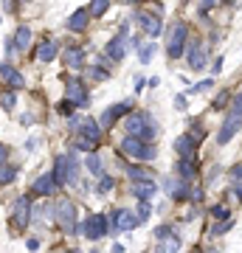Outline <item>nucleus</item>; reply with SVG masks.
I'll use <instances>...</instances> for the list:
<instances>
[{
  "label": "nucleus",
  "instance_id": "nucleus-1",
  "mask_svg": "<svg viewBox=\"0 0 242 253\" xmlns=\"http://www.w3.org/2000/svg\"><path fill=\"white\" fill-rule=\"evenodd\" d=\"M124 132L133 135V138H141L146 144H152L155 138H158V121H155V116L146 113V110H133V113L124 118Z\"/></svg>",
  "mask_w": 242,
  "mask_h": 253
},
{
  "label": "nucleus",
  "instance_id": "nucleus-2",
  "mask_svg": "<svg viewBox=\"0 0 242 253\" xmlns=\"http://www.w3.org/2000/svg\"><path fill=\"white\" fill-rule=\"evenodd\" d=\"M121 155H127L130 161L135 163H152L155 161V146L152 144H146V141H141V138H133V135H127L124 141H121Z\"/></svg>",
  "mask_w": 242,
  "mask_h": 253
},
{
  "label": "nucleus",
  "instance_id": "nucleus-3",
  "mask_svg": "<svg viewBox=\"0 0 242 253\" xmlns=\"http://www.w3.org/2000/svg\"><path fill=\"white\" fill-rule=\"evenodd\" d=\"M54 177L59 186H76L79 183V161H76V155H56Z\"/></svg>",
  "mask_w": 242,
  "mask_h": 253
},
{
  "label": "nucleus",
  "instance_id": "nucleus-4",
  "mask_svg": "<svg viewBox=\"0 0 242 253\" xmlns=\"http://www.w3.org/2000/svg\"><path fill=\"white\" fill-rule=\"evenodd\" d=\"M54 222L62 228L65 234H79L82 231V225H76V206L68 197L54 203Z\"/></svg>",
  "mask_w": 242,
  "mask_h": 253
},
{
  "label": "nucleus",
  "instance_id": "nucleus-5",
  "mask_svg": "<svg viewBox=\"0 0 242 253\" xmlns=\"http://www.w3.org/2000/svg\"><path fill=\"white\" fill-rule=\"evenodd\" d=\"M186 45H189V26L186 23H175L166 34V54L169 59H180L186 54Z\"/></svg>",
  "mask_w": 242,
  "mask_h": 253
},
{
  "label": "nucleus",
  "instance_id": "nucleus-6",
  "mask_svg": "<svg viewBox=\"0 0 242 253\" xmlns=\"http://www.w3.org/2000/svg\"><path fill=\"white\" fill-rule=\"evenodd\" d=\"M186 65L192 71H206L208 65V51H206V42L200 37H192L186 45Z\"/></svg>",
  "mask_w": 242,
  "mask_h": 253
},
{
  "label": "nucleus",
  "instance_id": "nucleus-7",
  "mask_svg": "<svg viewBox=\"0 0 242 253\" xmlns=\"http://www.w3.org/2000/svg\"><path fill=\"white\" fill-rule=\"evenodd\" d=\"M82 234L88 236V239H104V236L110 234V222L104 214H90L88 219H85V225H82Z\"/></svg>",
  "mask_w": 242,
  "mask_h": 253
},
{
  "label": "nucleus",
  "instance_id": "nucleus-8",
  "mask_svg": "<svg viewBox=\"0 0 242 253\" xmlns=\"http://www.w3.org/2000/svg\"><path fill=\"white\" fill-rule=\"evenodd\" d=\"M31 214H34V211H31V197L23 194V197L14 200V208H11V222H14L17 231H23L26 225H31Z\"/></svg>",
  "mask_w": 242,
  "mask_h": 253
},
{
  "label": "nucleus",
  "instance_id": "nucleus-9",
  "mask_svg": "<svg viewBox=\"0 0 242 253\" xmlns=\"http://www.w3.org/2000/svg\"><path fill=\"white\" fill-rule=\"evenodd\" d=\"M135 225H141V222H138V217H135L133 211H127V208H116V211L110 214V231H113V234L133 231Z\"/></svg>",
  "mask_w": 242,
  "mask_h": 253
},
{
  "label": "nucleus",
  "instance_id": "nucleus-10",
  "mask_svg": "<svg viewBox=\"0 0 242 253\" xmlns=\"http://www.w3.org/2000/svg\"><path fill=\"white\" fill-rule=\"evenodd\" d=\"M65 99L73 101L76 107H88V104H90L88 84H85L82 79H71V82H68V87H65Z\"/></svg>",
  "mask_w": 242,
  "mask_h": 253
},
{
  "label": "nucleus",
  "instance_id": "nucleus-11",
  "mask_svg": "<svg viewBox=\"0 0 242 253\" xmlns=\"http://www.w3.org/2000/svg\"><path fill=\"white\" fill-rule=\"evenodd\" d=\"M133 113V101H118V104H113V107H107V113L99 118L101 129H113V124H116L118 118H127Z\"/></svg>",
  "mask_w": 242,
  "mask_h": 253
},
{
  "label": "nucleus",
  "instance_id": "nucleus-12",
  "mask_svg": "<svg viewBox=\"0 0 242 253\" xmlns=\"http://www.w3.org/2000/svg\"><path fill=\"white\" fill-rule=\"evenodd\" d=\"M0 79H3V84H6L9 90H23V87H26V76H23L11 62L0 65Z\"/></svg>",
  "mask_w": 242,
  "mask_h": 253
},
{
  "label": "nucleus",
  "instance_id": "nucleus-13",
  "mask_svg": "<svg viewBox=\"0 0 242 253\" xmlns=\"http://www.w3.org/2000/svg\"><path fill=\"white\" fill-rule=\"evenodd\" d=\"M135 23H138V28H141L144 34H149V37H158L161 28H163L161 17H155L149 11H138V14H135Z\"/></svg>",
  "mask_w": 242,
  "mask_h": 253
},
{
  "label": "nucleus",
  "instance_id": "nucleus-14",
  "mask_svg": "<svg viewBox=\"0 0 242 253\" xmlns=\"http://www.w3.org/2000/svg\"><path fill=\"white\" fill-rule=\"evenodd\" d=\"M242 129V118H237V116H228L223 121V126H220V132H217V144L220 146H225L228 141H231L237 132Z\"/></svg>",
  "mask_w": 242,
  "mask_h": 253
},
{
  "label": "nucleus",
  "instance_id": "nucleus-15",
  "mask_svg": "<svg viewBox=\"0 0 242 253\" xmlns=\"http://www.w3.org/2000/svg\"><path fill=\"white\" fill-rule=\"evenodd\" d=\"M59 189V183H56L54 172L48 174H40L34 180V186H31V194H40V197H48V194H54V191Z\"/></svg>",
  "mask_w": 242,
  "mask_h": 253
},
{
  "label": "nucleus",
  "instance_id": "nucleus-16",
  "mask_svg": "<svg viewBox=\"0 0 242 253\" xmlns=\"http://www.w3.org/2000/svg\"><path fill=\"white\" fill-rule=\"evenodd\" d=\"M175 152L180 155V161H194V158H197V144L183 132V135L175 138Z\"/></svg>",
  "mask_w": 242,
  "mask_h": 253
},
{
  "label": "nucleus",
  "instance_id": "nucleus-17",
  "mask_svg": "<svg viewBox=\"0 0 242 253\" xmlns=\"http://www.w3.org/2000/svg\"><path fill=\"white\" fill-rule=\"evenodd\" d=\"M163 186H166V191H169V197L178 200V203L180 200H189V194H192V191H189V183L180 180V177H169Z\"/></svg>",
  "mask_w": 242,
  "mask_h": 253
},
{
  "label": "nucleus",
  "instance_id": "nucleus-18",
  "mask_svg": "<svg viewBox=\"0 0 242 253\" xmlns=\"http://www.w3.org/2000/svg\"><path fill=\"white\" fill-rule=\"evenodd\" d=\"M88 23H90V11L88 9H79V11H73L71 17L65 20V28H68V31H76V34H82V31L88 28Z\"/></svg>",
  "mask_w": 242,
  "mask_h": 253
},
{
  "label": "nucleus",
  "instance_id": "nucleus-19",
  "mask_svg": "<svg viewBox=\"0 0 242 253\" xmlns=\"http://www.w3.org/2000/svg\"><path fill=\"white\" fill-rule=\"evenodd\" d=\"M76 135H85V138H93V141H101V135H104V129H101V124L96 121V118L85 116L82 118V126Z\"/></svg>",
  "mask_w": 242,
  "mask_h": 253
},
{
  "label": "nucleus",
  "instance_id": "nucleus-20",
  "mask_svg": "<svg viewBox=\"0 0 242 253\" xmlns=\"http://www.w3.org/2000/svg\"><path fill=\"white\" fill-rule=\"evenodd\" d=\"M65 65L71 68V71H79V68H85V51H82L79 45H68L62 54Z\"/></svg>",
  "mask_w": 242,
  "mask_h": 253
},
{
  "label": "nucleus",
  "instance_id": "nucleus-21",
  "mask_svg": "<svg viewBox=\"0 0 242 253\" xmlns=\"http://www.w3.org/2000/svg\"><path fill=\"white\" fill-rule=\"evenodd\" d=\"M183 242H180L178 234H169V236H161L158 245H155V253H180Z\"/></svg>",
  "mask_w": 242,
  "mask_h": 253
},
{
  "label": "nucleus",
  "instance_id": "nucleus-22",
  "mask_svg": "<svg viewBox=\"0 0 242 253\" xmlns=\"http://www.w3.org/2000/svg\"><path fill=\"white\" fill-rule=\"evenodd\" d=\"M124 54H127L124 37H121V34L113 37V40L107 42V59H110V62H121V59H124Z\"/></svg>",
  "mask_w": 242,
  "mask_h": 253
},
{
  "label": "nucleus",
  "instance_id": "nucleus-23",
  "mask_svg": "<svg viewBox=\"0 0 242 253\" xmlns=\"http://www.w3.org/2000/svg\"><path fill=\"white\" fill-rule=\"evenodd\" d=\"M133 194L138 200H149L158 194V183L155 180H144V183H133Z\"/></svg>",
  "mask_w": 242,
  "mask_h": 253
},
{
  "label": "nucleus",
  "instance_id": "nucleus-24",
  "mask_svg": "<svg viewBox=\"0 0 242 253\" xmlns=\"http://www.w3.org/2000/svg\"><path fill=\"white\" fill-rule=\"evenodd\" d=\"M56 54H59V48H56L54 40H43V42L37 45V59H40V62H51Z\"/></svg>",
  "mask_w": 242,
  "mask_h": 253
},
{
  "label": "nucleus",
  "instance_id": "nucleus-25",
  "mask_svg": "<svg viewBox=\"0 0 242 253\" xmlns=\"http://www.w3.org/2000/svg\"><path fill=\"white\" fill-rule=\"evenodd\" d=\"M124 172H127V177L133 183H144V180H155V174L149 172V169H144V166H124Z\"/></svg>",
  "mask_w": 242,
  "mask_h": 253
},
{
  "label": "nucleus",
  "instance_id": "nucleus-26",
  "mask_svg": "<svg viewBox=\"0 0 242 253\" xmlns=\"http://www.w3.org/2000/svg\"><path fill=\"white\" fill-rule=\"evenodd\" d=\"M178 177L180 180H197V166H194V161H178Z\"/></svg>",
  "mask_w": 242,
  "mask_h": 253
},
{
  "label": "nucleus",
  "instance_id": "nucleus-27",
  "mask_svg": "<svg viewBox=\"0 0 242 253\" xmlns=\"http://www.w3.org/2000/svg\"><path fill=\"white\" fill-rule=\"evenodd\" d=\"M28 45H31V28L20 26L17 34H14V48H17V51H26Z\"/></svg>",
  "mask_w": 242,
  "mask_h": 253
},
{
  "label": "nucleus",
  "instance_id": "nucleus-28",
  "mask_svg": "<svg viewBox=\"0 0 242 253\" xmlns=\"http://www.w3.org/2000/svg\"><path fill=\"white\" fill-rule=\"evenodd\" d=\"M73 146H76V149H82V152L93 155V152H96V146H99V141H93V138H85V135H76V138H73Z\"/></svg>",
  "mask_w": 242,
  "mask_h": 253
},
{
  "label": "nucleus",
  "instance_id": "nucleus-29",
  "mask_svg": "<svg viewBox=\"0 0 242 253\" xmlns=\"http://www.w3.org/2000/svg\"><path fill=\"white\" fill-rule=\"evenodd\" d=\"M14 177H17V166H11V163H0V186H9Z\"/></svg>",
  "mask_w": 242,
  "mask_h": 253
},
{
  "label": "nucleus",
  "instance_id": "nucleus-30",
  "mask_svg": "<svg viewBox=\"0 0 242 253\" xmlns=\"http://www.w3.org/2000/svg\"><path fill=\"white\" fill-rule=\"evenodd\" d=\"M155 51H158V45H155V42H144V45L138 48V62L149 65V59L155 56Z\"/></svg>",
  "mask_w": 242,
  "mask_h": 253
},
{
  "label": "nucleus",
  "instance_id": "nucleus-31",
  "mask_svg": "<svg viewBox=\"0 0 242 253\" xmlns=\"http://www.w3.org/2000/svg\"><path fill=\"white\" fill-rule=\"evenodd\" d=\"M110 9V0H90V17H104Z\"/></svg>",
  "mask_w": 242,
  "mask_h": 253
},
{
  "label": "nucleus",
  "instance_id": "nucleus-32",
  "mask_svg": "<svg viewBox=\"0 0 242 253\" xmlns=\"http://www.w3.org/2000/svg\"><path fill=\"white\" fill-rule=\"evenodd\" d=\"M231 228H234V219H217V225L208 228V234L211 236H223V234H228Z\"/></svg>",
  "mask_w": 242,
  "mask_h": 253
},
{
  "label": "nucleus",
  "instance_id": "nucleus-33",
  "mask_svg": "<svg viewBox=\"0 0 242 253\" xmlns=\"http://www.w3.org/2000/svg\"><path fill=\"white\" fill-rule=\"evenodd\" d=\"M208 214H211L214 219H231V208L225 206V203H217V206L208 208Z\"/></svg>",
  "mask_w": 242,
  "mask_h": 253
},
{
  "label": "nucleus",
  "instance_id": "nucleus-34",
  "mask_svg": "<svg viewBox=\"0 0 242 253\" xmlns=\"http://www.w3.org/2000/svg\"><path fill=\"white\" fill-rule=\"evenodd\" d=\"M85 166H88V172L93 174V177H101V158L99 155H88Z\"/></svg>",
  "mask_w": 242,
  "mask_h": 253
},
{
  "label": "nucleus",
  "instance_id": "nucleus-35",
  "mask_svg": "<svg viewBox=\"0 0 242 253\" xmlns=\"http://www.w3.org/2000/svg\"><path fill=\"white\" fill-rule=\"evenodd\" d=\"M186 135L200 146V144H203V138H206V129H203V126L197 124V121H192V126H189V132H186Z\"/></svg>",
  "mask_w": 242,
  "mask_h": 253
},
{
  "label": "nucleus",
  "instance_id": "nucleus-36",
  "mask_svg": "<svg viewBox=\"0 0 242 253\" xmlns=\"http://www.w3.org/2000/svg\"><path fill=\"white\" fill-rule=\"evenodd\" d=\"M149 214H152V206H149V200H138V211H135L138 222H146V219H149Z\"/></svg>",
  "mask_w": 242,
  "mask_h": 253
},
{
  "label": "nucleus",
  "instance_id": "nucleus-37",
  "mask_svg": "<svg viewBox=\"0 0 242 253\" xmlns=\"http://www.w3.org/2000/svg\"><path fill=\"white\" fill-rule=\"evenodd\" d=\"M228 101H231V93H228V87H225V90L217 93V99H214V104H211V110H214V113H223V107L228 104Z\"/></svg>",
  "mask_w": 242,
  "mask_h": 253
},
{
  "label": "nucleus",
  "instance_id": "nucleus-38",
  "mask_svg": "<svg viewBox=\"0 0 242 253\" xmlns=\"http://www.w3.org/2000/svg\"><path fill=\"white\" fill-rule=\"evenodd\" d=\"M116 189V177H110V174H101L99 177V186H96V191L99 194H107V191Z\"/></svg>",
  "mask_w": 242,
  "mask_h": 253
},
{
  "label": "nucleus",
  "instance_id": "nucleus-39",
  "mask_svg": "<svg viewBox=\"0 0 242 253\" xmlns=\"http://www.w3.org/2000/svg\"><path fill=\"white\" fill-rule=\"evenodd\" d=\"M228 116H237V118H242V87L237 93L231 96V113Z\"/></svg>",
  "mask_w": 242,
  "mask_h": 253
},
{
  "label": "nucleus",
  "instance_id": "nucleus-40",
  "mask_svg": "<svg viewBox=\"0 0 242 253\" xmlns=\"http://www.w3.org/2000/svg\"><path fill=\"white\" fill-rule=\"evenodd\" d=\"M0 104H3L6 110H14V104H17V90L3 93V96H0Z\"/></svg>",
  "mask_w": 242,
  "mask_h": 253
},
{
  "label": "nucleus",
  "instance_id": "nucleus-41",
  "mask_svg": "<svg viewBox=\"0 0 242 253\" xmlns=\"http://www.w3.org/2000/svg\"><path fill=\"white\" fill-rule=\"evenodd\" d=\"M56 110H59L62 116H68V118H71L73 113H76V104H73V101H68V99H65V101H59V107H56Z\"/></svg>",
  "mask_w": 242,
  "mask_h": 253
},
{
  "label": "nucleus",
  "instance_id": "nucleus-42",
  "mask_svg": "<svg viewBox=\"0 0 242 253\" xmlns=\"http://www.w3.org/2000/svg\"><path fill=\"white\" fill-rule=\"evenodd\" d=\"M228 177H231V183H242V163H234L228 169Z\"/></svg>",
  "mask_w": 242,
  "mask_h": 253
},
{
  "label": "nucleus",
  "instance_id": "nucleus-43",
  "mask_svg": "<svg viewBox=\"0 0 242 253\" xmlns=\"http://www.w3.org/2000/svg\"><path fill=\"white\" fill-rule=\"evenodd\" d=\"M211 84H214V79H203L192 87V93H206V90H211Z\"/></svg>",
  "mask_w": 242,
  "mask_h": 253
},
{
  "label": "nucleus",
  "instance_id": "nucleus-44",
  "mask_svg": "<svg viewBox=\"0 0 242 253\" xmlns=\"http://www.w3.org/2000/svg\"><path fill=\"white\" fill-rule=\"evenodd\" d=\"M214 3H217V0H200V17H206L208 11L214 9Z\"/></svg>",
  "mask_w": 242,
  "mask_h": 253
},
{
  "label": "nucleus",
  "instance_id": "nucleus-45",
  "mask_svg": "<svg viewBox=\"0 0 242 253\" xmlns=\"http://www.w3.org/2000/svg\"><path fill=\"white\" fill-rule=\"evenodd\" d=\"M189 107V101H186V96H183V93H178V96H175V110H180V113H183V110Z\"/></svg>",
  "mask_w": 242,
  "mask_h": 253
},
{
  "label": "nucleus",
  "instance_id": "nucleus-46",
  "mask_svg": "<svg viewBox=\"0 0 242 253\" xmlns=\"http://www.w3.org/2000/svg\"><path fill=\"white\" fill-rule=\"evenodd\" d=\"M169 234H175V231H172V225H158V228H155V239H161V236H169Z\"/></svg>",
  "mask_w": 242,
  "mask_h": 253
},
{
  "label": "nucleus",
  "instance_id": "nucleus-47",
  "mask_svg": "<svg viewBox=\"0 0 242 253\" xmlns=\"http://www.w3.org/2000/svg\"><path fill=\"white\" fill-rule=\"evenodd\" d=\"M189 200H192V203H200V200H203V189H200V186H194V189H192V194H189Z\"/></svg>",
  "mask_w": 242,
  "mask_h": 253
},
{
  "label": "nucleus",
  "instance_id": "nucleus-48",
  "mask_svg": "<svg viewBox=\"0 0 242 253\" xmlns=\"http://www.w3.org/2000/svg\"><path fill=\"white\" fill-rule=\"evenodd\" d=\"M228 191H231L234 197H240V200H242V183H231V186H228Z\"/></svg>",
  "mask_w": 242,
  "mask_h": 253
},
{
  "label": "nucleus",
  "instance_id": "nucleus-49",
  "mask_svg": "<svg viewBox=\"0 0 242 253\" xmlns=\"http://www.w3.org/2000/svg\"><path fill=\"white\" fill-rule=\"evenodd\" d=\"M144 87H146V79H144V76H138V79H135V93H141Z\"/></svg>",
  "mask_w": 242,
  "mask_h": 253
},
{
  "label": "nucleus",
  "instance_id": "nucleus-50",
  "mask_svg": "<svg viewBox=\"0 0 242 253\" xmlns=\"http://www.w3.org/2000/svg\"><path fill=\"white\" fill-rule=\"evenodd\" d=\"M6 158H9V146L0 144V163H6Z\"/></svg>",
  "mask_w": 242,
  "mask_h": 253
},
{
  "label": "nucleus",
  "instance_id": "nucleus-51",
  "mask_svg": "<svg viewBox=\"0 0 242 253\" xmlns=\"http://www.w3.org/2000/svg\"><path fill=\"white\" fill-rule=\"evenodd\" d=\"M28 251H31V253H34V251H40V239H28Z\"/></svg>",
  "mask_w": 242,
  "mask_h": 253
},
{
  "label": "nucleus",
  "instance_id": "nucleus-52",
  "mask_svg": "<svg viewBox=\"0 0 242 253\" xmlns=\"http://www.w3.org/2000/svg\"><path fill=\"white\" fill-rule=\"evenodd\" d=\"M220 71H223V59H217V62L211 65V73H214V76H217V73H220Z\"/></svg>",
  "mask_w": 242,
  "mask_h": 253
},
{
  "label": "nucleus",
  "instance_id": "nucleus-53",
  "mask_svg": "<svg viewBox=\"0 0 242 253\" xmlns=\"http://www.w3.org/2000/svg\"><path fill=\"white\" fill-rule=\"evenodd\" d=\"M14 9V3H11V0H3V11H11Z\"/></svg>",
  "mask_w": 242,
  "mask_h": 253
},
{
  "label": "nucleus",
  "instance_id": "nucleus-54",
  "mask_svg": "<svg viewBox=\"0 0 242 253\" xmlns=\"http://www.w3.org/2000/svg\"><path fill=\"white\" fill-rule=\"evenodd\" d=\"M121 3H138V0H121Z\"/></svg>",
  "mask_w": 242,
  "mask_h": 253
},
{
  "label": "nucleus",
  "instance_id": "nucleus-55",
  "mask_svg": "<svg viewBox=\"0 0 242 253\" xmlns=\"http://www.w3.org/2000/svg\"><path fill=\"white\" fill-rule=\"evenodd\" d=\"M20 3H31V0H20Z\"/></svg>",
  "mask_w": 242,
  "mask_h": 253
},
{
  "label": "nucleus",
  "instance_id": "nucleus-56",
  "mask_svg": "<svg viewBox=\"0 0 242 253\" xmlns=\"http://www.w3.org/2000/svg\"><path fill=\"white\" fill-rule=\"evenodd\" d=\"M225 3H234V0H225Z\"/></svg>",
  "mask_w": 242,
  "mask_h": 253
},
{
  "label": "nucleus",
  "instance_id": "nucleus-57",
  "mask_svg": "<svg viewBox=\"0 0 242 253\" xmlns=\"http://www.w3.org/2000/svg\"><path fill=\"white\" fill-rule=\"evenodd\" d=\"M71 253H79V251H71Z\"/></svg>",
  "mask_w": 242,
  "mask_h": 253
},
{
  "label": "nucleus",
  "instance_id": "nucleus-58",
  "mask_svg": "<svg viewBox=\"0 0 242 253\" xmlns=\"http://www.w3.org/2000/svg\"><path fill=\"white\" fill-rule=\"evenodd\" d=\"M93 253H96V251H93Z\"/></svg>",
  "mask_w": 242,
  "mask_h": 253
}]
</instances>
